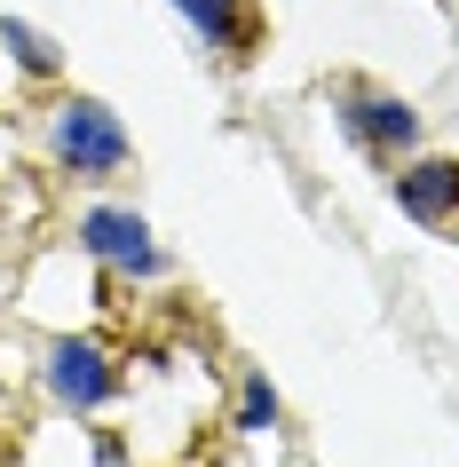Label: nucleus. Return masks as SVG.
<instances>
[{
  "mask_svg": "<svg viewBox=\"0 0 459 467\" xmlns=\"http://www.w3.org/2000/svg\"><path fill=\"white\" fill-rule=\"evenodd\" d=\"M96 467H127V443L120 436H96Z\"/></svg>",
  "mask_w": 459,
  "mask_h": 467,
  "instance_id": "obj_9",
  "label": "nucleus"
},
{
  "mask_svg": "<svg viewBox=\"0 0 459 467\" xmlns=\"http://www.w3.org/2000/svg\"><path fill=\"white\" fill-rule=\"evenodd\" d=\"M79 246L96 254L103 270H120V277H159V270H167L151 222L127 214V206H88V214H79Z\"/></svg>",
  "mask_w": 459,
  "mask_h": 467,
  "instance_id": "obj_2",
  "label": "nucleus"
},
{
  "mask_svg": "<svg viewBox=\"0 0 459 467\" xmlns=\"http://www.w3.org/2000/svg\"><path fill=\"white\" fill-rule=\"evenodd\" d=\"M48 396L64 412H103V404L120 396V365H111L96 341H56L48 348Z\"/></svg>",
  "mask_w": 459,
  "mask_h": 467,
  "instance_id": "obj_3",
  "label": "nucleus"
},
{
  "mask_svg": "<svg viewBox=\"0 0 459 467\" xmlns=\"http://www.w3.org/2000/svg\"><path fill=\"white\" fill-rule=\"evenodd\" d=\"M340 127H349V143L372 150V159H396V150L420 143V111L404 96H372V88H349L340 96Z\"/></svg>",
  "mask_w": 459,
  "mask_h": 467,
  "instance_id": "obj_4",
  "label": "nucleus"
},
{
  "mask_svg": "<svg viewBox=\"0 0 459 467\" xmlns=\"http://www.w3.org/2000/svg\"><path fill=\"white\" fill-rule=\"evenodd\" d=\"M0 48L16 56V64H25L32 79H48L56 64H64V56H56V40H48V32H32V25H16V16H0Z\"/></svg>",
  "mask_w": 459,
  "mask_h": 467,
  "instance_id": "obj_7",
  "label": "nucleus"
},
{
  "mask_svg": "<svg viewBox=\"0 0 459 467\" xmlns=\"http://www.w3.org/2000/svg\"><path fill=\"white\" fill-rule=\"evenodd\" d=\"M174 16H183L206 48H222V56H245V40H254L245 0H174Z\"/></svg>",
  "mask_w": 459,
  "mask_h": 467,
  "instance_id": "obj_6",
  "label": "nucleus"
},
{
  "mask_svg": "<svg viewBox=\"0 0 459 467\" xmlns=\"http://www.w3.org/2000/svg\"><path fill=\"white\" fill-rule=\"evenodd\" d=\"M48 150L64 159V174H88V182H111V174L127 167V127L111 103L96 96H72V103H56V119H48Z\"/></svg>",
  "mask_w": 459,
  "mask_h": 467,
  "instance_id": "obj_1",
  "label": "nucleus"
},
{
  "mask_svg": "<svg viewBox=\"0 0 459 467\" xmlns=\"http://www.w3.org/2000/svg\"><path fill=\"white\" fill-rule=\"evenodd\" d=\"M269 420H277V389L254 372V380H245V396H238V428H245V436H262Z\"/></svg>",
  "mask_w": 459,
  "mask_h": 467,
  "instance_id": "obj_8",
  "label": "nucleus"
},
{
  "mask_svg": "<svg viewBox=\"0 0 459 467\" xmlns=\"http://www.w3.org/2000/svg\"><path fill=\"white\" fill-rule=\"evenodd\" d=\"M388 191H396V214L443 230V222H459V159H412L388 174Z\"/></svg>",
  "mask_w": 459,
  "mask_h": 467,
  "instance_id": "obj_5",
  "label": "nucleus"
}]
</instances>
